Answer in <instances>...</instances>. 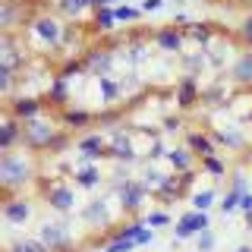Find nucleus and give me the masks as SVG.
Listing matches in <instances>:
<instances>
[{"label":"nucleus","instance_id":"obj_43","mask_svg":"<svg viewBox=\"0 0 252 252\" xmlns=\"http://www.w3.org/2000/svg\"><path fill=\"white\" fill-rule=\"evenodd\" d=\"M236 252H252V246H236Z\"/></svg>","mask_w":252,"mask_h":252},{"label":"nucleus","instance_id":"obj_14","mask_svg":"<svg viewBox=\"0 0 252 252\" xmlns=\"http://www.w3.org/2000/svg\"><path fill=\"white\" fill-rule=\"evenodd\" d=\"M110 233H114V236H123V240H132L139 249H142V246H152V243H155V227H148L145 220H139V218H126L123 224L114 227Z\"/></svg>","mask_w":252,"mask_h":252},{"label":"nucleus","instance_id":"obj_22","mask_svg":"<svg viewBox=\"0 0 252 252\" xmlns=\"http://www.w3.org/2000/svg\"><path fill=\"white\" fill-rule=\"evenodd\" d=\"M94 79H98V98H101V107H114L117 101L123 98L126 82H120L114 73H110V76H94Z\"/></svg>","mask_w":252,"mask_h":252},{"label":"nucleus","instance_id":"obj_38","mask_svg":"<svg viewBox=\"0 0 252 252\" xmlns=\"http://www.w3.org/2000/svg\"><path fill=\"white\" fill-rule=\"evenodd\" d=\"M215 246H218L215 230H202L199 236H195V249H199V252H215Z\"/></svg>","mask_w":252,"mask_h":252},{"label":"nucleus","instance_id":"obj_9","mask_svg":"<svg viewBox=\"0 0 252 252\" xmlns=\"http://www.w3.org/2000/svg\"><path fill=\"white\" fill-rule=\"evenodd\" d=\"M73 152L79 155L76 164H101L107 158V136H101V132H82L76 139Z\"/></svg>","mask_w":252,"mask_h":252},{"label":"nucleus","instance_id":"obj_3","mask_svg":"<svg viewBox=\"0 0 252 252\" xmlns=\"http://www.w3.org/2000/svg\"><path fill=\"white\" fill-rule=\"evenodd\" d=\"M60 132H63V126L57 120V114L51 110V114H44V117H35V120L22 123V145L35 155H47L51 145L60 139Z\"/></svg>","mask_w":252,"mask_h":252},{"label":"nucleus","instance_id":"obj_33","mask_svg":"<svg viewBox=\"0 0 252 252\" xmlns=\"http://www.w3.org/2000/svg\"><path fill=\"white\" fill-rule=\"evenodd\" d=\"M218 192L215 189H195L192 195H189V202H192V211H208L211 205H215Z\"/></svg>","mask_w":252,"mask_h":252},{"label":"nucleus","instance_id":"obj_44","mask_svg":"<svg viewBox=\"0 0 252 252\" xmlns=\"http://www.w3.org/2000/svg\"><path fill=\"white\" fill-rule=\"evenodd\" d=\"M139 3H142V0H139Z\"/></svg>","mask_w":252,"mask_h":252},{"label":"nucleus","instance_id":"obj_6","mask_svg":"<svg viewBox=\"0 0 252 252\" xmlns=\"http://www.w3.org/2000/svg\"><path fill=\"white\" fill-rule=\"evenodd\" d=\"M114 189H117V205H120V211L126 218H136L142 211V205H145V199H148L145 183L136 180V177H126V180H117Z\"/></svg>","mask_w":252,"mask_h":252},{"label":"nucleus","instance_id":"obj_20","mask_svg":"<svg viewBox=\"0 0 252 252\" xmlns=\"http://www.w3.org/2000/svg\"><path fill=\"white\" fill-rule=\"evenodd\" d=\"M57 120H60V126L66 132H85L89 126H94V114L85 110V107H73V104H69L66 110L57 114Z\"/></svg>","mask_w":252,"mask_h":252},{"label":"nucleus","instance_id":"obj_42","mask_svg":"<svg viewBox=\"0 0 252 252\" xmlns=\"http://www.w3.org/2000/svg\"><path fill=\"white\" fill-rule=\"evenodd\" d=\"M240 211H243V215H252V192H243V199H240Z\"/></svg>","mask_w":252,"mask_h":252},{"label":"nucleus","instance_id":"obj_5","mask_svg":"<svg viewBox=\"0 0 252 252\" xmlns=\"http://www.w3.org/2000/svg\"><path fill=\"white\" fill-rule=\"evenodd\" d=\"M38 189H41V199L51 211H57V215H69V211L76 208V189L69 183H63V180H38Z\"/></svg>","mask_w":252,"mask_h":252},{"label":"nucleus","instance_id":"obj_16","mask_svg":"<svg viewBox=\"0 0 252 252\" xmlns=\"http://www.w3.org/2000/svg\"><path fill=\"white\" fill-rule=\"evenodd\" d=\"M29 10L22 0H0V29L3 32H16V29H26L29 26Z\"/></svg>","mask_w":252,"mask_h":252},{"label":"nucleus","instance_id":"obj_4","mask_svg":"<svg viewBox=\"0 0 252 252\" xmlns=\"http://www.w3.org/2000/svg\"><path fill=\"white\" fill-rule=\"evenodd\" d=\"M38 240L47 246V252H76V233L69 220H41L38 224Z\"/></svg>","mask_w":252,"mask_h":252},{"label":"nucleus","instance_id":"obj_41","mask_svg":"<svg viewBox=\"0 0 252 252\" xmlns=\"http://www.w3.org/2000/svg\"><path fill=\"white\" fill-rule=\"evenodd\" d=\"M142 13L145 16H152V13H158V10H164V6H167V0H142Z\"/></svg>","mask_w":252,"mask_h":252},{"label":"nucleus","instance_id":"obj_31","mask_svg":"<svg viewBox=\"0 0 252 252\" xmlns=\"http://www.w3.org/2000/svg\"><path fill=\"white\" fill-rule=\"evenodd\" d=\"M6 252H47V246L38 236H19V240H13L6 246Z\"/></svg>","mask_w":252,"mask_h":252},{"label":"nucleus","instance_id":"obj_23","mask_svg":"<svg viewBox=\"0 0 252 252\" xmlns=\"http://www.w3.org/2000/svg\"><path fill=\"white\" fill-rule=\"evenodd\" d=\"M22 145V123L13 114L3 110V123H0V152H13Z\"/></svg>","mask_w":252,"mask_h":252},{"label":"nucleus","instance_id":"obj_40","mask_svg":"<svg viewBox=\"0 0 252 252\" xmlns=\"http://www.w3.org/2000/svg\"><path fill=\"white\" fill-rule=\"evenodd\" d=\"M167 152H170V148H164V142H161V139H155L152 145H148V152H145V155H148V161L155 164V161H161V158H167Z\"/></svg>","mask_w":252,"mask_h":252},{"label":"nucleus","instance_id":"obj_11","mask_svg":"<svg viewBox=\"0 0 252 252\" xmlns=\"http://www.w3.org/2000/svg\"><path fill=\"white\" fill-rule=\"evenodd\" d=\"M202 230H211V218L208 211H186V215L177 218V224H173V240H192V236H199Z\"/></svg>","mask_w":252,"mask_h":252},{"label":"nucleus","instance_id":"obj_17","mask_svg":"<svg viewBox=\"0 0 252 252\" xmlns=\"http://www.w3.org/2000/svg\"><path fill=\"white\" fill-rule=\"evenodd\" d=\"M152 41L158 51H164V54H183V47H186V35H183V29L180 26H164V29H155L152 32Z\"/></svg>","mask_w":252,"mask_h":252},{"label":"nucleus","instance_id":"obj_27","mask_svg":"<svg viewBox=\"0 0 252 252\" xmlns=\"http://www.w3.org/2000/svg\"><path fill=\"white\" fill-rule=\"evenodd\" d=\"M183 35H186V44H199V51L211 44V38H215V26L211 22H186L183 26Z\"/></svg>","mask_w":252,"mask_h":252},{"label":"nucleus","instance_id":"obj_37","mask_svg":"<svg viewBox=\"0 0 252 252\" xmlns=\"http://www.w3.org/2000/svg\"><path fill=\"white\" fill-rule=\"evenodd\" d=\"M139 246L132 240H123V236H114L110 233L107 236V243H104V252H136Z\"/></svg>","mask_w":252,"mask_h":252},{"label":"nucleus","instance_id":"obj_24","mask_svg":"<svg viewBox=\"0 0 252 252\" xmlns=\"http://www.w3.org/2000/svg\"><path fill=\"white\" fill-rule=\"evenodd\" d=\"M230 82L240 89H252V51H240L230 63Z\"/></svg>","mask_w":252,"mask_h":252},{"label":"nucleus","instance_id":"obj_8","mask_svg":"<svg viewBox=\"0 0 252 252\" xmlns=\"http://www.w3.org/2000/svg\"><path fill=\"white\" fill-rule=\"evenodd\" d=\"M114 63H117V51H114V44H107V41L92 44L82 57V66H85L89 76H110L114 73Z\"/></svg>","mask_w":252,"mask_h":252},{"label":"nucleus","instance_id":"obj_21","mask_svg":"<svg viewBox=\"0 0 252 252\" xmlns=\"http://www.w3.org/2000/svg\"><path fill=\"white\" fill-rule=\"evenodd\" d=\"M243 192H249V186H246V177L243 173H233L230 177V186H227V192L220 195V211L224 215H233V211H240V199H243Z\"/></svg>","mask_w":252,"mask_h":252},{"label":"nucleus","instance_id":"obj_28","mask_svg":"<svg viewBox=\"0 0 252 252\" xmlns=\"http://www.w3.org/2000/svg\"><path fill=\"white\" fill-rule=\"evenodd\" d=\"M211 139L218 142V148H230V152H240L246 145V136H243L240 126H227V129H208Z\"/></svg>","mask_w":252,"mask_h":252},{"label":"nucleus","instance_id":"obj_35","mask_svg":"<svg viewBox=\"0 0 252 252\" xmlns=\"http://www.w3.org/2000/svg\"><path fill=\"white\" fill-rule=\"evenodd\" d=\"M236 38H240L243 51H252V13H246L240 19V26H236Z\"/></svg>","mask_w":252,"mask_h":252},{"label":"nucleus","instance_id":"obj_34","mask_svg":"<svg viewBox=\"0 0 252 252\" xmlns=\"http://www.w3.org/2000/svg\"><path fill=\"white\" fill-rule=\"evenodd\" d=\"M117 22H120V26H123V22H126V26H136V22H142V16H145V13H142V6H132V3H123V6H117Z\"/></svg>","mask_w":252,"mask_h":252},{"label":"nucleus","instance_id":"obj_29","mask_svg":"<svg viewBox=\"0 0 252 252\" xmlns=\"http://www.w3.org/2000/svg\"><path fill=\"white\" fill-rule=\"evenodd\" d=\"M92 35H110L120 22H117V13L110 10V6H101V10H94L92 13Z\"/></svg>","mask_w":252,"mask_h":252},{"label":"nucleus","instance_id":"obj_18","mask_svg":"<svg viewBox=\"0 0 252 252\" xmlns=\"http://www.w3.org/2000/svg\"><path fill=\"white\" fill-rule=\"evenodd\" d=\"M107 158H114V161H120V164H136L139 161V152L132 148V142H129V132L123 129H114V136L107 139Z\"/></svg>","mask_w":252,"mask_h":252},{"label":"nucleus","instance_id":"obj_36","mask_svg":"<svg viewBox=\"0 0 252 252\" xmlns=\"http://www.w3.org/2000/svg\"><path fill=\"white\" fill-rule=\"evenodd\" d=\"M199 167L205 170V173H211L215 180H220V177H227V164L220 161V158L215 155V158H205V161H199Z\"/></svg>","mask_w":252,"mask_h":252},{"label":"nucleus","instance_id":"obj_7","mask_svg":"<svg viewBox=\"0 0 252 252\" xmlns=\"http://www.w3.org/2000/svg\"><path fill=\"white\" fill-rule=\"evenodd\" d=\"M3 110H6V114H13L19 123H29V120H35V117L51 114L44 94H13V98L3 101Z\"/></svg>","mask_w":252,"mask_h":252},{"label":"nucleus","instance_id":"obj_32","mask_svg":"<svg viewBox=\"0 0 252 252\" xmlns=\"http://www.w3.org/2000/svg\"><path fill=\"white\" fill-rule=\"evenodd\" d=\"M123 110L120 107H104V110H98L94 114V123L98 126H110V129H120V123H123Z\"/></svg>","mask_w":252,"mask_h":252},{"label":"nucleus","instance_id":"obj_15","mask_svg":"<svg viewBox=\"0 0 252 252\" xmlns=\"http://www.w3.org/2000/svg\"><path fill=\"white\" fill-rule=\"evenodd\" d=\"M44 101H47V107H51L54 114L66 110L69 107V79L60 76V73H51V79H47V89H44Z\"/></svg>","mask_w":252,"mask_h":252},{"label":"nucleus","instance_id":"obj_10","mask_svg":"<svg viewBox=\"0 0 252 252\" xmlns=\"http://www.w3.org/2000/svg\"><path fill=\"white\" fill-rule=\"evenodd\" d=\"M0 215L10 227H26L35 218V202L29 195H10L6 202H0Z\"/></svg>","mask_w":252,"mask_h":252},{"label":"nucleus","instance_id":"obj_25","mask_svg":"<svg viewBox=\"0 0 252 252\" xmlns=\"http://www.w3.org/2000/svg\"><path fill=\"white\" fill-rule=\"evenodd\" d=\"M164 161H167L177 173H195V170H199V158L189 152V145H173Z\"/></svg>","mask_w":252,"mask_h":252},{"label":"nucleus","instance_id":"obj_19","mask_svg":"<svg viewBox=\"0 0 252 252\" xmlns=\"http://www.w3.org/2000/svg\"><path fill=\"white\" fill-rule=\"evenodd\" d=\"M186 145H189V152L199 158V161H205V158H215L220 152L218 142L211 139L208 129H186Z\"/></svg>","mask_w":252,"mask_h":252},{"label":"nucleus","instance_id":"obj_1","mask_svg":"<svg viewBox=\"0 0 252 252\" xmlns=\"http://www.w3.org/2000/svg\"><path fill=\"white\" fill-rule=\"evenodd\" d=\"M38 158L26 145L13 148V152H0V189L10 195H26V186H32L41 173H38Z\"/></svg>","mask_w":252,"mask_h":252},{"label":"nucleus","instance_id":"obj_39","mask_svg":"<svg viewBox=\"0 0 252 252\" xmlns=\"http://www.w3.org/2000/svg\"><path fill=\"white\" fill-rule=\"evenodd\" d=\"M145 224L155 227V230H158V227H167L170 224V215H167V211H161V208H155V211H148V215H145Z\"/></svg>","mask_w":252,"mask_h":252},{"label":"nucleus","instance_id":"obj_26","mask_svg":"<svg viewBox=\"0 0 252 252\" xmlns=\"http://www.w3.org/2000/svg\"><path fill=\"white\" fill-rule=\"evenodd\" d=\"M69 177H73V183L79 189H94V186H101L104 173H101V164H76Z\"/></svg>","mask_w":252,"mask_h":252},{"label":"nucleus","instance_id":"obj_30","mask_svg":"<svg viewBox=\"0 0 252 252\" xmlns=\"http://www.w3.org/2000/svg\"><path fill=\"white\" fill-rule=\"evenodd\" d=\"M54 6H57V13L63 16V19H82L85 13H92L89 0H54Z\"/></svg>","mask_w":252,"mask_h":252},{"label":"nucleus","instance_id":"obj_13","mask_svg":"<svg viewBox=\"0 0 252 252\" xmlns=\"http://www.w3.org/2000/svg\"><path fill=\"white\" fill-rule=\"evenodd\" d=\"M79 218H82V224L92 227V230L114 227V211H110V202H104V199H89L82 205V211H79Z\"/></svg>","mask_w":252,"mask_h":252},{"label":"nucleus","instance_id":"obj_12","mask_svg":"<svg viewBox=\"0 0 252 252\" xmlns=\"http://www.w3.org/2000/svg\"><path fill=\"white\" fill-rule=\"evenodd\" d=\"M202 101V85H199V76H180L177 79V89H173V104H177V110H192L195 104Z\"/></svg>","mask_w":252,"mask_h":252},{"label":"nucleus","instance_id":"obj_2","mask_svg":"<svg viewBox=\"0 0 252 252\" xmlns=\"http://www.w3.org/2000/svg\"><path fill=\"white\" fill-rule=\"evenodd\" d=\"M66 29L69 26L60 13H35L29 19V26L22 29V35L35 47H41V51H60L63 38H66Z\"/></svg>","mask_w":252,"mask_h":252}]
</instances>
